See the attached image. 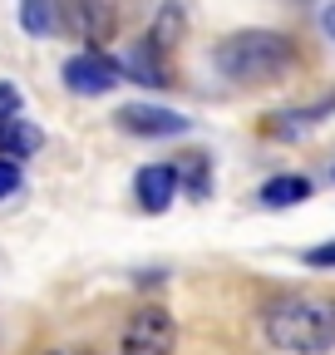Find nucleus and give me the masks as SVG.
Returning <instances> with one entry per match:
<instances>
[{
	"label": "nucleus",
	"mask_w": 335,
	"mask_h": 355,
	"mask_svg": "<svg viewBox=\"0 0 335 355\" xmlns=\"http://www.w3.org/2000/svg\"><path fill=\"white\" fill-rule=\"evenodd\" d=\"M262 331L286 355H325V350H335V296L330 291H286L266 306Z\"/></svg>",
	"instance_id": "f257e3e1"
},
{
	"label": "nucleus",
	"mask_w": 335,
	"mask_h": 355,
	"mask_svg": "<svg viewBox=\"0 0 335 355\" xmlns=\"http://www.w3.org/2000/svg\"><path fill=\"white\" fill-rule=\"evenodd\" d=\"M212 60L237 84H276L281 74H291L296 50H291V40L276 35V30H237L217 44Z\"/></svg>",
	"instance_id": "f03ea898"
},
{
	"label": "nucleus",
	"mask_w": 335,
	"mask_h": 355,
	"mask_svg": "<svg viewBox=\"0 0 335 355\" xmlns=\"http://www.w3.org/2000/svg\"><path fill=\"white\" fill-rule=\"evenodd\" d=\"M178 345V326L163 306H138L129 326H123V340H118V355H173Z\"/></svg>",
	"instance_id": "7ed1b4c3"
},
{
	"label": "nucleus",
	"mask_w": 335,
	"mask_h": 355,
	"mask_svg": "<svg viewBox=\"0 0 335 355\" xmlns=\"http://www.w3.org/2000/svg\"><path fill=\"white\" fill-rule=\"evenodd\" d=\"M118 79H123V64L109 60L104 50H84V55L64 60V84H69V94H79V99L109 94V89H118Z\"/></svg>",
	"instance_id": "20e7f679"
},
{
	"label": "nucleus",
	"mask_w": 335,
	"mask_h": 355,
	"mask_svg": "<svg viewBox=\"0 0 335 355\" xmlns=\"http://www.w3.org/2000/svg\"><path fill=\"white\" fill-rule=\"evenodd\" d=\"M60 6V30L84 40L89 50H99V44L114 35V10L109 0H55Z\"/></svg>",
	"instance_id": "39448f33"
},
{
	"label": "nucleus",
	"mask_w": 335,
	"mask_h": 355,
	"mask_svg": "<svg viewBox=\"0 0 335 355\" xmlns=\"http://www.w3.org/2000/svg\"><path fill=\"white\" fill-rule=\"evenodd\" d=\"M123 133H134V139H178V133L192 128V119L173 114V109H158V104H129L114 114Z\"/></svg>",
	"instance_id": "423d86ee"
},
{
	"label": "nucleus",
	"mask_w": 335,
	"mask_h": 355,
	"mask_svg": "<svg viewBox=\"0 0 335 355\" xmlns=\"http://www.w3.org/2000/svg\"><path fill=\"white\" fill-rule=\"evenodd\" d=\"M178 188H183L178 163H148V168H138V178H134V193H138V207H143V212H168V207H173V198H178Z\"/></svg>",
	"instance_id": "0eeeda50"
},
{
	"label": "nucleus",
	"mask_w": 335,
	"mask_h": 355,
	"mask_svg": "<svg viewBox=\"0 0 335 355\" xmlns=\"http://www.w3.org/2000/svg\"><path fill=\"white\" fill-rule=\"evenodd\" d=\"M306 198H311V178H301V173L266 178V183H262V193H257V202H262V207H271V212H281V207H296V202H306Z\"/></svg>",
	"instance_id": "6e6552de"
},
{
	"label": "nucleus",
	"mask_w": 335,
	"mask_h": 355,
	"mask_svg": "<svg viewBox=\"0 0 335 355\" xmlns=\"http://www.w3.org/2000/svg\"><path fill=\"white\" fill-rule=\"evenodd\" d=\"M118 64H123V74H134V79H138V84H148V89H163V84H168V69H163V50H158L153 40L134 44V50L123 55Z\"/></svg>",
	"instance_id": "1a4fd4ad"
},
{
	"label": "nucleus",
	"mask_w": 335,
	"mask_h": 355,
	"mask_svg": "<svg viewBox=\"0 0 335 355\" xmlns=\"http://www.w3.org/2000/svg\"><path fill=\"white\" fill-rule=\"evenodd\" d=\"M39 144H45V133H39L35 123H25L20 114L10 119V123H0V158H30V153H39Z\"/></svg>",
	"instance_id": "9d476101"
},
{
	"label": "nucleus",
	"mask_w": 335,
	"mask_h": 355,
	"mask_svg": "<svg viewBox=\"0 0 335 355\" xmlns=\"http://www.w3.org/2000/svg\"><path fill=\"white\" fill-rule=\"evenodd\" d=\"M188 35V10L178 6V0H163V6H158V15H153V30H148V40L158 44V50L168 55V50H173V44Z\"/></svg>",
	"instance_id": "9b49d317"
},
{
	"label": "nucleus",
	"mask_w": 335,
	"mask_h": 355,
	"mask_svg": "<svg viewBox=\"0 0 335 355\" xmlns=\"http://www.w3.org/2000/svg\"><path fill=\"white\" fill-rule=\"evenodd\" d=\"M20 25L30 35H55L60 30V6L55 0H20Z\"/></svg>",
	"instance_id": "f8f14e48"
},
{
	"label": "nucleus",
	"mask_w": 335,
	"mask_h": 355,
	"mask_svg": "<svg viewBox=\"0 0 335 355\" xmlns=\"http://www.w3.org/2000/svg\"><path fill=\"white\" fill-rule=\"evenodd\" d=\"M178 178L188 183L192 198H207V153H188V163L178 168Z\"/></svg>",
	"instance_id": "ddd939ff"
},
{
	"label": "nucleus",
	"mask_w": 335,
	"mask_h": 355,
	"mask_svg": "<svg viewBox=\"0 0 335 355\" xmlns=\"http://www.w3.org/2000/svg\"><path fill=\"white\" fill-rule=\"evenodd\" d=\"M20 183H25V178H20V163H15V158H0V202L15 198Z\"/></svg>",
	"instance_id": "4468645a"
},
{
	"label": "nucleus",
	"mask_w": 335,
	"mask_h": 355,
	"mask_svg": "<svg viewBox=\"0 0 335 355\" xmlns=\"http://www.w3.org/2000/svg\"><path fill=\"white\" fill-rule=\"evenodd\" d=\"M20 104H25L20 89H15V84H0V123H10V119L20 114Z\"/></svg>",
	"instance_id": "2eb2a0df"
},
{
	"label": "nucleus",
	"mask_w": 335,
	"mask_h": 355,
	"mask_svg": "<svg viewBox=\"0 0 335 355\" xmlns=\"http://www.w3.org/2000/svg\"><path fill=\"white\" fill-rule=\"evenodd\" d=\"M306 266H316V272H325V266H335V242H320V247H306L301 257Z\"/></svg>",
	"instance_id": "dca6fc26"
}]
</instances>
